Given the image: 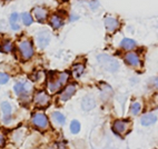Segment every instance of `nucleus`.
Wrapping results in <instances>:
<instances>
[{"label": "nucleus", "instance_id": "f257e3e1", "mask_svg": "<svg viewBox=\"0 0 158 149\" xmlns=\"http://www.w3.org/2000/svg\"><path fill=\"white\" fill-rule=\"evenodd\" d=\"M97 60H98L99 65L102 66L106 71L109 72H117L119 70V62L118 60H116L114 57L109 56V55L102 54L97 56Z\"/></svg>", "mask_w": 158, "mask_h": 149}, {"label": "nucleus", "instance_id": "f03ea898", "mask_svg": "<svg viewBox=\"0 0 158 149\" xmlns=\"http://www.w3.org/2000/svg\"><path fill=\"white\" fill-rule=\"evenodd\" d=\"M131 129V122L127 119H116L111 124V130L115 135L119 137H125Z\"/></svg>", "mask_w": 158, "mask_h": 149}, {"label": "nucleus", "instance_id": "7ed1b4c3", "mask_svg": "<svg viewBox=\"0 0 158 149\" xmlns=\"http://www.w3.org/2000/svg\"><path fill=\"white\" fill-rule=\"evenodd\" d=\"M69 79V72L67 71H62L58 75L57 78H52L50 81L47 85V89L50 93H57L58 90H60V88H62V86L68 81Z\"/></svg>", "mask_w": 158, "mask_h": 149}, {"label": "nucleus", "instance_id": "20e7f679", "mask_svg": "<svg viewBox=\"0 0 158 149\" xmlns=\"http://www.w3.org/2000/svg\"><path fill=\"white\" fill-rule=\"evenodd\" d=\"M31 122L35 127L41 130H46L49 127V119L47 115L43 111L35 113L32 115V118H31Z\"/></svg>", "mask_w": 158, "mask_h": 149}, {"label": "nucleus", "instance_id": "39448f33", "mask_svg": "<svg viewBox=\"0 0 158 149\" xmlns=\"http://www.w3.org/2000/svg\"><path fill=\"white\" fill-rule=\"evenodd\" d=\"M18 49L23 60H28L34 56V47L29 40H21L18 43Z\"/></svg>", "mask_w": 158, "mask_h": 149}, {"label": "nucleus", "instance_id": "423d86ee", "mask_svg": "<svg viewBox=\"0 0 158 149\" xmlns=\"http://www.w3.org/2000/svg\"><path fill=\"white\" fill-rule=\"evenodd\" d=\"M124 61L129 67H133V68H139L141 66L140 55L137 51H127L124 55Z\"/></svg>", "mask_w": 158, "mask_h": 149}, {"label": "nucleus", "instance_id": "0eeeda50", "mask_svg": "<svg viewBox=\"0 0 158 149\" xmlns=\"http://www.w3.org/2000/svg\"><path fill=\"white\" fill-rule=\"evenodd\" d=\"M34 101L38 107H47L50 102V97L46 91H38L34 97Z\"/></svg>", "mask_w": 158, "mask_h": 149}, {"label": "nucleus", "instance_id": "6e6552de", "mask_svg": "<svg viewBox=\"0 0 158 149\" xmlns=\"http://www.w3.org/2000/svg\"><path fill=\"white\" fill-rule=\"evenodd\" d=\"M49 42H50V32L46 29L39 31L37 35V43H38L39 48L44 49L49 45Z\"/></svg>", "mask_w": 158, "mask_h": 149}, {"label": "nucleus", "instance_id": "1a4fd4ad", "mask_svg": "<svg viewBox=\"0 0 158 149\" xmlns=\"http://www.w3.org/2000/svg\"><path fill=\"white\" fill-rule=\"evenodd\" d=\"M76 90H77V86H76V85H73V84L67 85V86L64 88V90H62L61 93H60L59 99L61 100V101H67V100H69V99H70L71 97L75 95Z\"/></svg>", "mask_w": 158, "mask_h": 149}, {"label": "nucleus", "instance_id": "9d476101", "mask_svg": "<svg viewBox=\"0 0 158 149\" xmlns=\"http://www.w3.org/2000/svg\"><path fill=\"white\" fill-rule=\"evenodd\" d=\"M104 25L109 32H115V31L118 30L119 27H120V23L118 21V19H117V18H114V17L105 18Z\"/></svg>", "mask_w": 158, "mask_h": 149}, {"label": "nucleus", "instance_id": "9b49d317", "mask_svg": "<svg viewBox=\"0 0 158 149\" xmlns=\"http://www.w3.org/2000/svg\"><path fill=\"white\" fill-rule=\"evenodd\" d=\"M96 107V99L93 96H85L81 100V108L85 111H90Z\"/></svg>", "mask_w": 158, "mask_h": 149}, {"label": "nucleus", "instance_id": "f8f14e48", "mask_svg": "<svg viewBox=\"0 0 158 149\" xmlns=\"http://www.w3.org/2000/svg\"><path fill=\"white\" fill-rule=\"evenodd\" d=\"M158 120V117L155 114L149 113V114H145L143 117L140 118V125L144 127H149L155 125Z\"/></svg>", "mask_w": 158, "mask_h": 149}, {"label": "nucleus", "instance_id": "ddd939ff", "mask_svg": "<svg viewBox=\"0 0 158 149\" xmlns=\"http://www.w3.org/2000/svg\"><path fill=\"white\" fill-rule=\"evenodd\" d=\"M30 89L31 87L29 82H17L14 87L15 93H17V95H21V96H28Z\"/></svg>", "mask_w": 158, "mask_h": 149}, {"label": "nucleus", "instance_id": "4468645a", "mask_svg": "<svg viewBox=\"0 0 158 149\" xmlns=\"http://www.w3.org/2000/svg\"><path fill=\"white\" fill-rule=\"evenodd\" d=\"M32 14H34L37 21H39V23H44L47 19V17H48V10L44 8V7H36V8H34Z\"/></svg>", "mask_w": 158, "mask_h": 149}, {"label": "nucleus", "instance_id": "2eb2a0df", "mask_svg": "<svg viewBox=\"0 0 158 149\" xmlns=\"http://www.w3.org/2000/svg\"><path fill=\"white\" fill-rule=\"evenodd\" d=\"M1 110L3 114V122L5 124H9L10 118H11V106L7 101L1 104Z\"/></svg>", "mask_w": 158, "mask_h": 149}, {"label": "nucleus", "instance_id": "dca6fc26", "mask_svg": "<svg viewBox=\"0 0 158 149\" xmlns=\"http://www.w3.org/2000/svg\"><path fill=\"white\" fill-rule=\"evenodd\" d=\"M143 108H144V105H143V102L139 101V100H135V101L131 102V105H130V114L133 116H138L141 114V111H143Z\"/></svg>", "mask_w": 158, "mask_h": 149}, {"label": "nucleus", "instance_id": "f3484780", "mask_svg": "<svg viewBox=\"0 0 158 149\" xmlns=\"http://www.w3.org/2000/svg\"><path fill=\"white\" fill-rule=\"evenodd\" d=\"M120 48H123L126 51H131L134 48H136V41L130 38H124L120 41Z\"/></svg>", "mask_w": 158, "mask_h": 149}, {"label": "nucleus", "instance_id": "a211bd4d", "mask_svg": "<svg viewBox=\"0 0 158 149\" xmlns=\"http://www.w3.org/2000/svg\"><path fill=\"white\" fill-rule=\"evenodd\" d=\"M85 72V66L82 64H76L75 66H73L71 68V73L75 79H78L82 76V73Z\"/></svg>", "mask_w": 158, "mask_h": 149}, {"label": "nucleus", "instance_id": "6ab92c4d", "mask_svg": "<svg viewBox=\"0 0 158 149\" xmlns=\"http://www.w3.org/2000/svg\"><path fill=\"white\" fill-rule=\"evenodd\" d=\"M50 26L52 27L54 29H60L64 26V20L59 17V16H57V14H54L52 17L50 18Z\"/></svg>", "mask_w": 158, "mask_h": 149}, {"label": "nucleus", "instance_id": "aec40b11", "mask_svg": "<svg viewBox=\"0 0 158 149\" xmlns=\"http://www.w3.org/2000/svg\"><path fill=\"white\" fill-rule=\"evenodd\" d=\"M52 119H54V121L58 125V126H64L66 122L65 115L59 113V111H55V113H52Z\"/></svg>", "mask_w": 158, "mask_h": 149}, {"label": "nucleus", "instance_id": "412c9836", "mask_svg": "<svg viewBox=\"0 0 158 149\" xmlns=\"http://www.w3.org/2000/svg\"><path fill=\"white\" fill-rule=\"evenodd\" d=\"M69 128H70L71 134H73V135H77V134L80 131V128H81V126H80V122H79L78 120H73L70 122V126H69Z\"/></svg>", "mask_w": 158, "mask_h": 149}, {"label": "nucleus", "instance_id": "4be33fe9", "mask_svg": "<svg viewBox=\"0 0 158 149\" xmlns=\"http://www.w3.org/2000/svg\"><path fill=\"white\" fill-rule=\"evenodd\" d=\"M23 21L26 26H30L32 23V17L28 12H25V14H23Z\"/></svg>", "mask_w": 158, "mask_h": 149}, {"label": "nucleus", "instance_id": "5701e85b", "mask_svg": "<svg viewBox=\"0 0 158 149\" xmlns=\"http://www.w3.org/2000/svg\"><path fill=\"white\" fill-rule=\"evenodd\" d=\"M2 50L3 52H10L12 50V45L10 41H6L2 46Z\"/></svg>", "mask_w": 158, "mask_h": 149}, {"label": "nucleus", "instance_id": "b1692460", "mask_svg": "<svg viewBox=\"0 0 158 149\" xmlns=\"http://www.w3.org/2000/svg\"><path fill=\"white\" fill-rule=\"evenodd\" d=\"M9 81V76L7 73L0 72V85H5Z\"/></svg>", "mask_w": 158, "mask_h": 149}, {"label": "nucleus", "instance_id": "393cba45", "mask_svg": "<svg viewBox=\"0 0 158 149\" xmlns=\"http://www.w3.org/2000/svg\"><path fill=\"white\" fill-rule=\"evenodd\" d=\"M18 19H19V14H18L17 12H15V14H12L11 16H10V23H17Z\"/></svg>", "mask_w": 158, "mask_h": 149}, {"label": "nucleus", "instance_id": "a878e982", "mask_svg": "<svg viewBox=\"0 0 158 149\" xmlns=\"http://www.w3.org/2000/svg\"><path fill=\"white\" fill-rule=\"evenodd\" d=\"M5 136L2 135V134H0V147L1 146H3V143H5Z\"/></svg>", "mask_w": 158, "mask_h": 149}, {"label": "nucleus", "instance_id": "bb28decb", "mask_svg": "<svg viewBox=\"0 0 158 149\" xmlns=\"http://www.w3.org/2000/svg\"><path fill=\"white\" fill-rule=\"evenodd\" d=\"M11 28H12V30H18V29H19V26H18L17 23H11Z\"/></svg>", "mask_w": 158, "mask_h": 149}, {"label": "nucleus", "instance_id": "cd10ccee", "mask_svg": "<svg viewBox=\"0 0 158 149\" xmlns=\"http://www.w3.org/2000/svg\"><path fill=\"white\" fill-rule=\"evenodd\" d=\"M154 86H155L156 88H158V78H156L155 80H154Z\"/></svg>", "mask_w": 158, "mask_h": 149}, {"label": "nucleus", "instance_id": "c85d7f7f", "mask_svg": "<svg viewBox=\"0 0 158 149\" xmlns=\"http://www.w3.org/2000/svg\"><path fill=\"white\" fill-rule=\"evenodd\" d=\"M58 149H67V148H66V147L64 146V145H60V146L58 147Z\"/></svg>", "mask_w": 158, "mask_h": 149}, {"label": "nucleus", "instance_id": "c756f323", "mask_svg": "<svg viewBox=\"0 0 158 149\" xmlns=\"http://www.w3.org/2000/svg\"><path fill=\"white\" fill-rule=\"evenodd\" d=\"M47 149H56V148H55L54 146H50V147H48V148H47Z\"/></svg>", "mask_w": 158, "mask_h": 149}]
</instances>
